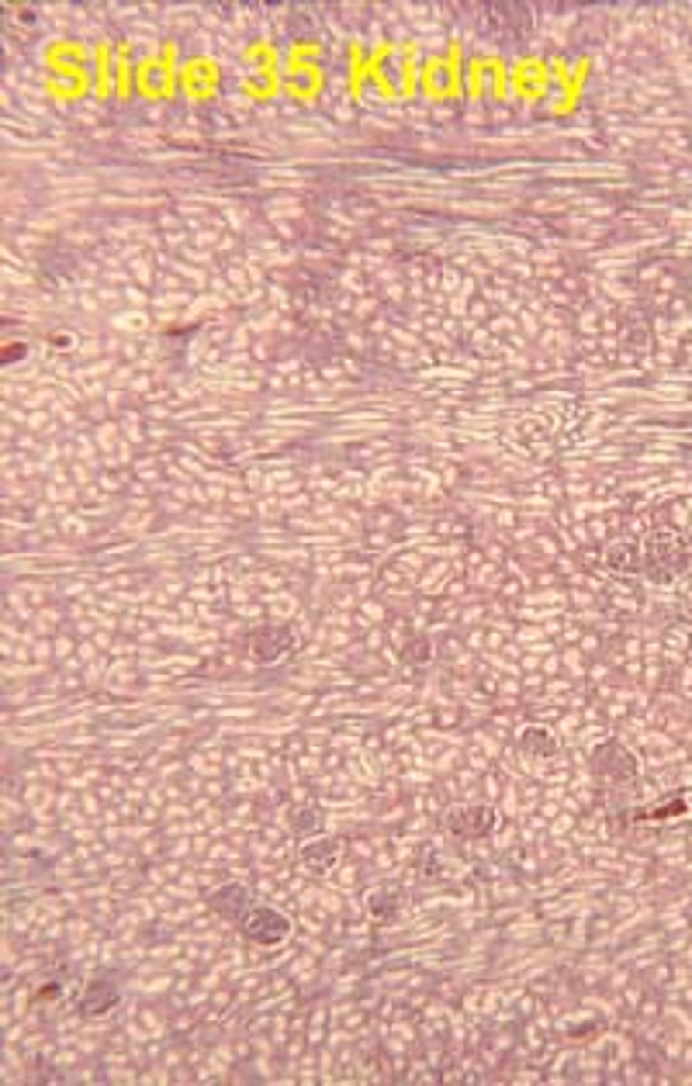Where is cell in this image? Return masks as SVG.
I'll use <instances>...</instances> for the list:
<instances>
[{
  "label": "cell",
  "mask_w": 692,
  "mask_h": 1086,
  "mask_svg": "<svg viewBox=\"0 0 692 1086\" xmlns=\"http://www.w3.org/2000/svg\"><path fill=\"white\" fill-rule=\"evenodd\" d=\"M530 11L523 4H488L478 17V32L505 49H516L519 42L530 35Z\"/></svg>",
  "instance_id": "obj_1"
},
{
  "label": "cell",
  "mask_w": 692,
  "mask_h": 1086,
  "mask_svg": "<svg viewBox=\"0 0 692 1086\" xmlns=\"http://www.w3.org/2000/svg\"><path fill=\"white\" fill-rule=\"evenodd\" d=\"M246 934L257 938V941H280L288 934V920L277 917L274 910H257V914L246 920Z\"/></svg>",
  "instance_id": "obj_2"
},
{
  "label": "cell",
  "mask_w": 692,
  "mask_h": 1086,
  "mask_svg": "<svg viewBox=\"0 0 692 1086\" xmlns=\"http://www.w3.org/2000/svg\"><path fill=\"white\" fill-rule=\"evenodd\" d=\"M495 824V813L484 810V807H471V810H453L447 817L450 830H461V834H484Z\"/></svg>",
  "instance_id": "obj_3"
},
{
  "label": "cell",
  "mask_w": 692,
  "mask_h": 1086,
  "mask_svg": "<svg viewBox=\"0 0 692 1086\" xmlns=\"http://www.w3.org/2000/svg\"><path fill=\"white\" fill-rule=\"evenodd\" d=\"M253 640H257V655L263 657V661L280 657V651L291 647V634H288V630H263V634H257Z\"/></svg>",
  "instance_id": "obj_4"
},
{
  "label": "cell",
  "mask_w": 692,
  "mask_h": 1086,
  "mask_svg": "<svg viewBox=\"0 0 692 1086\" xmlns=\"http://www.w3.org/2000/svg\"><path fill=\"white\" fill-rule=\"evenodd\" d=\"M523 751H534V755H554L557 751V744H554V737H547L544 730H523Z\"/></svg>",
  "instance_id": "obj_5"
}]
</instances>
